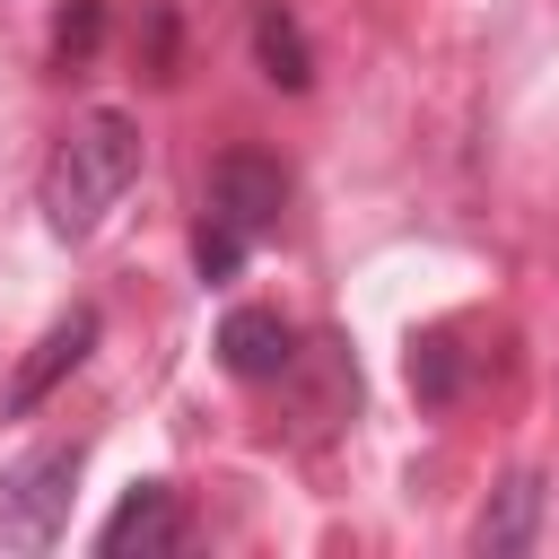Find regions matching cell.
I'll return each instance as SVG.
<instances>
[{"label":"cell","mask_w":559,"mask_h":559,"mask_svg":"<svg viewBox=\"0 0 559 559\" xmlns=\"http://www.w3.org/2000/svg\"><path fill=\"white\" fill-rule=\"evenodd\" d=\"M131 183H140V122L114 114V105H96V114H79V122L61 131V148L44 157L35 201H44V227H52L61 245H87V236L122 210Z\"/></svg>","instance_id":"1"},{"label":"cell","mask_w":559,"mask_h":559,"mask_svg":"<svg viewBox=\"0 0 559 559\" xmlns=\"http://www.w3.org/2000/svg\"><path fill=\"white\" fill-rule=\"evenodd\" d=\"M79 498V445H35L0 472V542L9 550H52Z\"/></svg>","instance_id":"2"},{"label":"cell","mask_w":559,"mask_h":559,"mask_svg":"<svg viewBox=\"0 0 559 559\" xmlns=\"http://www.w3.org/2000/svg\"><path fill=\"white\" fill-rule=\"evenodd\" d=\"M280 210H288V175H280V157H262V148H227V157L210 166L201 218H218V227H236L245 245H262V236L280 227Z\"/></svg>","instance_id":"3"},{"label":"cell","mask_w":559,"mask_h":559,"mask_svg":"<svg viewBox=\"0 0 559 559\" xmlns=\"http://www.w3.org/2000/svg\"><path fill=\"white\" fill-rule=\"evenodd\" d=\"M183 498H175V480H140V489H122V507L105 515V533H96V550L105 559H166V550H183Z\"/></svg>","instance_id":"4"},{"label":"cell","mask_w":559,"mask_h":559,"mask_svg":"<svg viewBox=\"0 0 559 559\" xmlns=\"http://www.w3.org/2000/svg\"><path fill=\"white\" fill-rule=\"evenodd\" d=\"M87 349H96V306H70V314H61V323H52V332L17 358V376H9L0 411H9V419H17V411H35L61 376H79V358H87Z\"/></svg>","instance_id":"5"},{"label":"cell","mask_w":559,"mask_h":559,"mask_svg":"<svg viewBox=\"0 0 559 559\" xmlns=\"http://www.w3.org/2000/svg\"><path fill=\"white\" fill-rule=\"evenodd\" d=\"M288 358H297V332H288L271 306H236V314L218 323V367H227L236 384H280Z\"/></svg>","instance_id":"6"},{"label":"cell","mask_w":559,"mask_h":559,"mask_svg":"<svg viewBox=\"0 0 559 559\" xmlns=\"http://www.w3.org/2000/svg\"><path fill=\"white\" fill-rule=\"evenodd\" d=\"M533 533H542V472H507L489 489V507L472 515V550L480 559H515V550H533Z\"/></svg>","instance_id":"7"},{"label":"cell","mask_w":559,"mask_h":559,"mask_svg":"<svg viewBox=\"0 0 559 559\" xmlns=\"http://www.w3.org/2000/svg\"><path fill=\"white\" fill-rule=\"evenodd\" d=\"M253 61H262V79H271V87H288V96H306V87H314V52H306V35H297V17H288L280 0H262V9H253Z\"/></svg>","instance_id":"8"},{"label":"cell","mask_w":559,"mask_h":559,"mask_svg":"<svg viewBox=\"0 0 559 559\" xmlns=\"http://www.w3.org/2000/svg\"><path fill=\"white\" fill-rule=\"evenodd\" d=\"M411 393L419 402H454L463 393V332L454 323H437V332L411 341Z\"/></svg>","instance_id":"9"},{"label":"cell","mask_w":559,"mask_h":559,"mask_svg":"<svg viewBox=\"0 0 559 559\" xmlns=\"http://www.w3.org/2000/svg\"><path fill=\"white\" fill-rule=\"evenodd\" d=\"M96 35H105V0H70L61 17H52V61L70 70V61H87L96 52Z\"/></svg>","instance_id":"10"},{"label":"cell","mask_w":559,"mask_h":559,"mask_svg":"<svg viewBox=\"0 0 559 559\" xmlns=\"http://www.w3.org/2000/svg\"><path fill=\"white\" fill-rule=\"evenodd\" d=\"M245 253H253V245H245L236 227H218V218H201V227H192V271H201V280H236V262H245Z\"/></svg>","instance_id":"11"}]
</instances>
